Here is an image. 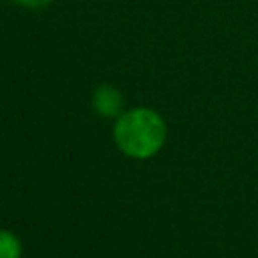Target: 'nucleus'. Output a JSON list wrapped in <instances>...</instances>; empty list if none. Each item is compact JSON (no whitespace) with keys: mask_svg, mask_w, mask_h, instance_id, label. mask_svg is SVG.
I'll list each match as a JSON object with an SVG mask.
<instances>
[{"mask_svg":"<svg viewBox=\"0 0 258 258\" xmlns=\"http://www.w3.org/2000/svg\"><path fill=\"white\" fill-rule=\"evenodd\" d=\"M91 103L99 115L109 117V119H113V117L117 119L123 113V95L119 89H115L111 85H101L99 89H95Z\"/></svg>","mask_w":258,"mask_h":258,"instance_id":"nucleus-2","label":"nucleus"},{"mask_svg":"<svg viewBox=\"0 0 258 258\" xmlns=\"http://www.w3.org/2000/svg\"><path fill=\"white\" fill-rule=\"evenodd\" d=\"M14 2H18V4H22L26 8H32V10H40V8L48 6L52 0H14Z\"/></svg>","mask_w":258,"mask_h":258,"instance_id":"nucleus-4","label":"nucleus"},{"mask_svg":"<svg viewBox=\"0 0 258 258\" xmlns=\"http://www.w3.org/2000/svg\"><path fill=\"white\" fill-rule=\"evenodd\" d=\"M167 125L163 117L149 107L123 111L115 119L113 139L117 147L133 159H149L157 155L165 143Z\"/></svg>","mask_w":258,"mask_h":258,"instance_id":"nucleus-1","label":"nucleus"},{"mask_svg":"<svg viewBox=\"0 0 258 258\" xmlns=\"http://www.w3.org/2000/svg\"><path fill=\"white\" fill-rule=\"evenodd\" d=\"M0 258H22L20 238L14 232L2 228H0Z\"/></svg>","mask_w":258,"mask_h":258,"instance_id":"nucleus-3","label":"nucleus"}]
</instances>
